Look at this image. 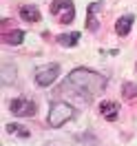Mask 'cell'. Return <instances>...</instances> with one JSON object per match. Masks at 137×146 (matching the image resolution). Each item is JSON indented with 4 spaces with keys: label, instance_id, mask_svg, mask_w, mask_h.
Segmentation results:
<instances>
[{
    "label": "cell",
    "instance_id": "13",
    "mask_svg": "<svg viewBox=\"0 0 137 146\" xmlns=\"http://www.w3.org/2000/svg\"><path fill=\"white\" fill-rule=\"evenodd\" d=\"M13 80H16V66L5 62L2 64V84H11Z\"/></svg>",
    "mask_w": 137,
    "mask_h": 146
},
{
    "label": "cell",
    "instance_id": "7",
    "mask_svg": "<svg viewBox=\"0 0 137 146\" xmlns=\"http://www.w3.org/2000/svg\"><path fill=\"white\" fill-rule=\"evenodd\" d=\"M130 27H133V16H122V18L115 22V33L124 38V36H128Z\"/></svg>",
    "mask_w": 137,
    "mask_h": 146
},
{
    "label": "cell",
    "instance_id": "8",
    "mask_svg": "<svg viewBox=\"0 0 137 146\" xmlns=\"http://www.w3.org/2000/svg\"><path fill=\"white\" fill-rule=\"evenodd\" d=\"M22 40H24V33L22 31H18V29H13V31H7L5 36H2V42L9 46H18L22 44Z\"/></svg>",
    "mask_w": 137,
    "mask_h": 146
},
{
    "label": "cell",
    "instance_id": "2",
    "mask_svg": "<svg viewBox=\"0 0 137 146\" xmlns=\"http://www.w3.org/2000/svg\"><path fill=\"white\" fill-rule=\"evenodd\" d=\"M75 113H77V111H75L73 104H69V102H53V104L49 106L46 122H49L51 128H60V126H64L69 119H73Z\"/></svg>",
    "mask_w": 137,
    "mask_h": 146
},
{
    "label": "cell",
    "instance_id": "11",
    "mask_svg": "<svg viewBox=\"0 0 137 146\" xmlns=\"http://www.w3.org/2000/svg\"><path fill=\"white\" fill-rule=\"evenodd\" d=\"M58 42L62 46H75L80 42V33L73 31V33H62V36H58Z\"/></svg>",
    "mask_w": 137,
    "mask_h": 146
},
{
    "label": "cell",
    "instance_id": "12",
    "mask_svg": "<svg viewBox=\"0 0 137 146\" xmlns=\"http://www.w3.org/2000/svg\"><path fill=\"white\" fill-rule=\"evenodd\" d=\"M5 131H7V133H11V135H18V137H29V135H31V131H29L27 126L16 124V122H13V124H7V126H5Z\"/></svg>",
    "mask_w": 137,
    "mask_h": 146
},
{
    "label": "cell",
    "instance_id": "15",
    "mask_svg": "<svg viewBox=\"0 0 137 146\" xmlns=\"http://www.w3.org/2000/svg\"><path fill=\"white\" fill-rule=\"evenodd\" d=\"M44 146H64V144H62V142H58V139H53V142H46Z\"/></svg>",
    "mask_w": 137,
    "mask_h": 146
},
{
    "label": "cell",
    "instance_id": "1",
    "mask_svg": "<svg viewBox=\"0 0 137 146\" xmlns=\"http://www.w3.org/2000/svg\"><path fill=\"white\" fill-rule=\"evenodd\" d=\"M62 89L64 91H73L84 102H93L106 89V80H104V75H100V73L80 66V69H73V71L69 73V78H66Z\"/></svg>",
    "mask_w": 137,
    "mask_h": 146
},
{
    "label": "cell",
    "instance_id": "10",
    "mask_svg": "<svg viewBox=\"0 0 137 146\" xmlns=\"http://www.w3.org/2000/svg\"><path fill=\"white\" fill-rule=\"evenodd\" d=\"M20 18L27 20V22H38L40 20V11L36 7H31V5H24V7H20Z\"/></svg>",
    "mask_w": 137,
    "mask_h": 146
},
{
    "label": "cell",
    "instance_id": "5",
    "mask_svg": "<svg viewBox=\"0 0 137 146\" xmlns=\"http://www.w3.org/2000/svg\"><path fill=\"white\" fill-rule=\"evenodd\" d=\"M104 7V2H91L89 5V9H86V27H89V31H97L100 29V22H97V18H95V13Z\"/></svg>",
    "mask_w": 137,
    "mask_h": 146
},
{
    "label": "cell",
    "instance_id": "4",
    "mask_svg": "<svg viewBox=\"0 0 137 146\" xmlns=\"http://www.w3.org/2000/svg\"><path fill=\"white\" fill-rule=\"evenodd\" d=\"M58 75H60V64H46L36 71V82L40 86H51L58 80Z\"/></svg>",
    "mask_w": 137,
    "mask_h": 146
},
{
    "label": "cell",
    "instance_id": "3",
    "mask_svg": "<svg viewBox=\"0 0 137 146\" xmlns=\"http://www.w3.org/2000/svg\"><path fill=\"white\" fill-rule=\"evenodd\" d=\"M9 109L13 115H20V117H33L36 115V102L33 100H29V98H16V100L9 104Z\"/></svg>",
    "mask_w": 137,
    "mask_h": 146
},
{
    "label": "cell",
    "instance_id": "6",
    "mask_svg": "<svg viewBox=\"0 0 137 146\" xmlns=\"http://www.w3.org/2000/svg\"><path fill=\"white\" fill-rule=\"evenodd\" d=\"M100 113L109 119V122H115L117 115H119V104L117 102H102L100 104Z\"/></svg>",
    "mask_w": 137,
    "mask_h": 146
},
{
    "label": "cell",
    "instance_id": "9",
    "mask_svg": "<svg viewBox=\"0 0 137 146\" xmlns=\"http://www.w3.org/2000/svg\"><path fill=\"white\" fill-rule=\"evenodd\" d=\"M69 9H75L71 0H53V2H51V13L58 16V18L62 16L64 11H69Z\"/></svg>",
    "mask_w": 137,
    "mask_h": 146
},
{
    "label": "cell",
    "instance_id": "14",
    "mask_svg": "<svg viewBox=\"0 0 137 146\" xmlns=\"http://www.w3.org/2000/svg\"><path fill=\"white\" fill-rule=\"evenodd\" d=\"M135 93H137L135 84H124V89H122V95H124V98H133Z\"/></svg>",
    "mask_w": 137,
    "mask_h": 146
}]
</instances>
